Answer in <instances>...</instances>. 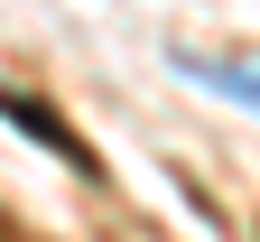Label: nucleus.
I'll use <instances>...</instances> for the list:
<instances>
[{
  "label": "nucleus",
  "mask_w": 260,
  "mask_h": 242,
  "mask_svg": "<svg viewBox=\"0 0 260 242\" xmlns=\"http://www.w3.org/2000/svg\"><path fill=\"white\" fill-rule=\"evenodd\" d=\"M0 112H10V121L28 130V140H47V149H56L65 168H93V149H84V140H75V130H65V121L47 112V102H28V93H0Z\"/></svg>",
  "instance_id": "nucleus-1"
},
{
  "label": "nucleus",
  "mask_w": 260,
  "mask_h": 242,
  "mask_svg": "<svg viewBox=\"0 0 260 242\" xmlns=\"http://www.w3.org/2000/svg\"><path fill=\"white\" fill-rule=\"evenodd\" d=\"M214 93H233V102H260V65H195Z\"/></svg>",
  "instance_id": "nucleus-2"
}]
</instances>
